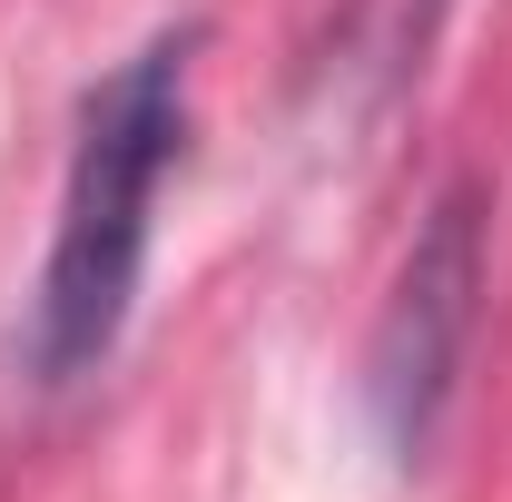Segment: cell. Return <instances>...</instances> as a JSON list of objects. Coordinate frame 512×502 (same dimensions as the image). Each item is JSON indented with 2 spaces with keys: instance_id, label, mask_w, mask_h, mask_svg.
I'll use <instances>...</instances> for the list:
<instances>
[{
  "instance_id": "1",
  "label": "cell",
  "mask_w": 512,
  "mask_h": 502,
  "mask_svg": "<svg viewBox=\"0 0 512 502\" xmlns=\"http://www.w3.org/2000/svg\"><path fill=\"white\" fill-rule=\"evenodd\" d=\"M188 89H197V20L148 30L128 60H109L79 89L50 256H40V286L20 315V375L40 394H69L119 355L138 286H148L158 188L188 148Z\"/></svg>"
},
{
  "instance_id": "2",
  "label": "cell",
  "mask_w": 512,
  "mask_h": 502,
  "mask_svg": "<svg viewBox=\"0 0 512 502\" xmlns=\"http://www.w3.org/2000/svg\"><path fill=\"white\" fill-rule=\"evenodd\" d=\"M483 266H493V207H483L473 178H453L424 207L414 247H404L394 286H384L375 335H365V375H355L365 424H375L394 473H424L453 424L463 355H473V325H483Z\"/></svg>"
}]
</instances>
